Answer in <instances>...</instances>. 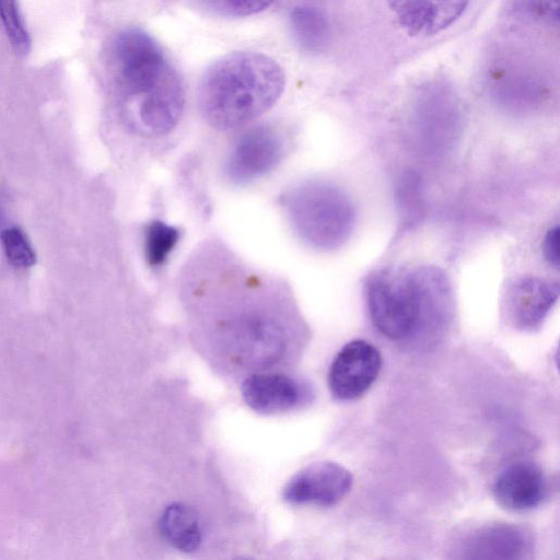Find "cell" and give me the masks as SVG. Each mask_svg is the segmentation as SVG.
I'll list each match as a JSON object with an SVG mask.
<instances>
[{
	"label": "cell",
	"mask_w": 560,
	"mask_h": 560,
	"mask_svg": "<svg viewBox=\"0 0 560 560\" xmlns=\"http://www.w3.org/2000/svg\"><path fill=\"white\" fill-rule=\"evenodd\" d=\"M110 71L121 109L140 132L161 136L179 121L185 106L182 78L160 44L128 27L114 38Z\"/></svg>",
	"instance_id": "cell-1"
},
{
	"label": "cell",
	"mask_w": 560,
	"mask_h": 560,
	"mask_svg": "<svg viewBox=\"0 0 560 560\" xmlns=\"http://www.w3.org/2000/svg\"><path fill=\"white\" fill-rule=\"evenodd\" d=\"M287 287L252 268H235L215 277L201 302L225 315L219 320L225 342L242 361L253 365L276 362L287 346L278 307L289 303Z\"/></svg>",
	"instance_id": "cell-2"
},
{
	"label": "cell",
	"mask_w": 560,
	"mask_h": 560,
	"mask_svg": "<svg viewBox=\"0 0 560 560\" xmlns=\"http://www.w3.org/2000/svg\"><path fill=\"white\" fill-rule=\"evenodd\" d=\"M284 85V71L273 58L257 51H234L205 71L198 88L199 109L211 127L234 129L271 108Z\"/></svg>",
	"instance_id": "cell-3"
},
{
	"label": "cell",
	"mask_w": 560,
	"mask_h": 560,
	"mask_svg": "<svg viewBox=\"0 0 560 560\" xmlns=\"http://www.w3.org/2000/svg\"><path fill=\"white\" fill-rule=\"evenodd\" d=\"M283 206L295 233L315 248H336L351 233L352 203L331 184L318 180L300 184L285 194Z\"/></svg>",
	"instance_id": "cell-4"
},
{
	"label": "cell",
	"mask_w": 560,
	"mask_h": 560,
	"mask_svg": "<svg viewBox=\"0 0 560 560\" xmlns=\"http://www.w3.org/2000/svg\"><path fill=\"white\" fill-rule=\"evenodd\" d=\"M365 296L374 327L392 340L405 339L421 323L422 269L410 273L378 271L369 278Z\"/></svg>",
	"instance_id": "cell-5"
},
{
	"label": "cell",
	"mask_w": 560,
	"mask_h": 560,
	"mask_svg": "<svg viewBox=\"0 0 560 560\" xmlns=\"http://www.w3.org/2000/svg\"><path fill=\"white\" fill-rule=\"evenodd\" d=\"M284 140L268 125L245 130L234 142L225 160L226 177L234 184H246L270 172L282 159Z\"/></svg>",
	"instance_id": "cell-6"
},
{
	"label": "cell",
	"mask_w": 560,
	"mask_h": 560,
	"mask_svg": "<svg viewBox=\"0 0 560 560\" xmlns=\"http://www.w3.org/2000/svg\"><path fill=\"white\" fill-rule=\"evenodd\" d=\"M382 369V357L375 346L355 339L336 354L328 372V386L339 400L361 397L375 382Z\"/></svg>",
	"instance_id": "cell-7"
},
{
	"label": "cell",
	"mask_w": 560,
	"mask_h": 560,
	"mask_svg": "<svg viewBox=\"0 0 560 560\" xmlns=\"http://www.w3.org/2000/svg\"><path fill=\"white\" fill-rule=\"evenodd\" d=\"M353 477L343 466L323 460L295 474L283 489L284 501L296 505L332 506L351 490Z\"/></svg>",
	"instance_id": "cell-8"
},
{
	"label": "cell",
	"mask_w": 560,
	"mask_h": 560,
	"mask_svg": "<svg viewBox=\"0 0 560 560\" xmlns=\"http://www.w3.org/2000/svg\"><path fill=\"white\" fill-rule=\"evenodd\" d=\"M547 481L542 469L534 462L518 460L505 467L492 487L497 503L511 512H526L544 500Z\"/></svg>",
	"instance_id": "cell-9"
},
{
	"label": "cell",
	"mask_w": 560,
	"mask_h": 560,
	"mask_svg": "<svg viewBox=\"0 0 560 560\" xmlns=\"http://www.w3.org/2000/svg\"><path fill=\"white\" fill-rule=\"evenodd\" d=\"M533 550L530 534L509 523L483 525L470 533L460 552L468 559H523Z\"/></svg>",
	"instance_id": "cell-10"
},
{
	"label": "cell",
	"mask_w": 560,
	"mask_h": 560,
	"mask_svg": "<svg viewBox=\"0 0 560 560\" xmlns=\"http://www.w3.org/2000/svg\"><path fill=\"white\" fill-rule=\"evenodd\" d=\"M469 0H387L397 23L412 36H431L448 27Z\"/></svg>",
	"instance_id": "cell-11"
},
{
	"label": "cell",
	"mask_w": 560,
	"mask_h": 560,
	"mask_svg": "<svg viewBox=\"0 0 560 560\" xmlns=\"http://www.w3.org/2000/svg\"><path fill=\"white\" fill-rule=\"evenodd\" d=\"M559 296V284L536 277L516 281L508 293L512 320L523 329L540 325Z\"/></svg>",
	"instance_id": "cell-12"
},
{
	"label": "cell",
	"mask_w": 560,
	"mask_h": 560,
	"mask_svg": "<svg viewBox=\"0 0 560 560\" xmlns=\"http://www.w3.org/2000/svg\"><path fill=\"white\" fill-rule=\"evenodd\" d=\"M242 396L249 408L260 413L287 411L302 399L301 384L280 373H256L244 380Z\"/></svg>",
	"instance_id": "cell-13"
},
{
	"label": "cell",
	"mask_w": 560,
	"mask_h": 560,
	"mask_svg": "<svg viewBox=\"0 0 560 560\" xmlns=\"http://www.w3.org/2000/svg\"><path fill=\"white\" fill-rule=\"evenodd\" d=\"M164 540L183 552H192L201 544V528L196 511L182 502L165 508L159 520Z\"/></svg>",
	"instance_id": "cell-14"
},
{
	"label": "cell",
	"mask_w": 560,
	"mask_h": 560,
	"mask_svg": "<svg viewBox=\"0 0 560 560\" xmlns=\"http://www.w3.org/2000/svg\"><path fill=\"white\" fill-rule=\"evenodd\" d=\"M296 44L306 52H322L329 43L330 27L325 13L311 5L295 7L289 16Z\"/></svg>",
	"instance_id": "cell-15"
},
{
	"label": "cell",
	"mask_w": 560,
	"mask_h": 560,
	"mask_svg": "<svg viewBox=\"0 0 560 560\" xmlns=\"http://www.w3.org/2000/svg\"><path fill=\"white\" fill-rule=\"evenodd\" d=\"M179 238V231L162 221H152L144 229V257L151 267L165 262Z\"/></svg>",
	"instance_id": "cell-16"
},
{
	"label": "cell",
	"mask_w": 560,
	"mask_h": 560,
	"mask_svg": "<svg viewBox=\"0 0 560 560\" xmlns=\"http://www.w3.org/2000/svg\"><path fill=\"white\" fill-rule=\"evenodd\" d=\"M1 243L7 259L13 267L25 269L36 264V253L27 235L19 226L4 229Z\"/></svg>",
	"instance_id": "cell-17"
},
{
	"label": "cell",
	"mask_w": 560,
	"mask_h": 560,
	"mask_svg": "<svg viewBox=\"0 0 560 560\" xmlns=\"http://www.w3.org/2000/svg\"><path fill=\"white\" fill-rule=\"evenodd\" d=\"M0 20L14 51L22 56L27 55L31 50V38L16 0H0Z\"/></svg>",
	"instance_id": "cell-18"
},
{
	"label": "cell",
	"mask_w": 560,
	"mask_h": 560,
	"mask_svg": "<svg viewBox=\"0 0 560 560\" xmlns=\"http://www.w3.org/2000/svg\"><path fill=\"white\" fill-rule=\"evenodd\" d=\"M511 9L527 23L558 26L559 0H512Z\"/></svg>",
	"instance_id": "cell-19"
},
{
	"label": "cell",
	"mask_w": 560,
	"mask_h": 560,
	"mask_svg": "<svg viewBox=\"0 0 560 560\" xmlns=\"http://www.w3.org/2000/svg\"><path fill=\"white\" fill-rule=\"evenodd\" d=\"M213 13L228 18H243L268 9L273 0H200Z\"/></svg>",
	"instance_id": "cell-20"
},
{
	"label": "cell",
	"mask_w": 560,
	"mask_h": 560,
	"mask_svg": "<svg viewBox=\"0 0 560 560\" xmlns=\"http://www.w3.org/2000/svg\"><path fill=\"white\" fill-rule=\"evenodd\" d=\"M542 255L546 261L553 268L559 267V228L550 229L542 242Z\"/></svg>",
	"instance_id": "cell-21"
}]
</instances>
